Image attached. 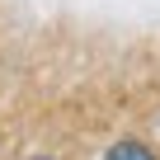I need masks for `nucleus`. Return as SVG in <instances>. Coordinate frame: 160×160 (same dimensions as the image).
<instances>
[{
  "mask_svg": "<svg viewBox=\"0 0 160 160\" xmlns=\"http://www.w3.org/2000/svg\"><path fill=\"white\" fill-rule=\"evenodd\" d=\"M104 160H155V155H151V146H141V141H118V146H108Z\"/></svg>",
  "mask_w": 160,
  "mask_h": 160,
  "instance_id": "nucleus-1",
  "label": "nucleus"
},
{
  "mask_svg": "<svg viewBox=\"0 0 160 160\" xmlns=\"http://www.w3.org/2000/svg\"><path fill=\"white\" fill-rule=\"evenodd\" d=\"M33 160H52V155H33Z\"/></svg>",
  "mask_w": 160,
  "mask_h": 160,
  "instance_id": "nucleus-2",
  "label": "nucleus"
}]
</instances>
